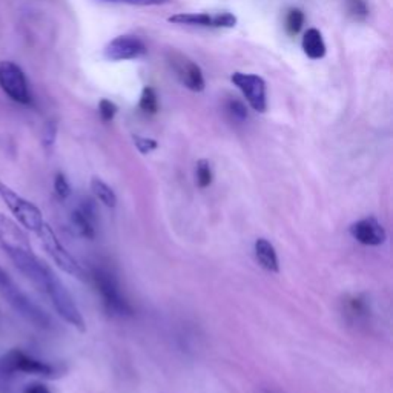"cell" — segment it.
<instances>
[{"instance_id":"44dd1931","label":"cell","mask_w":393,"mask_h":393,"mask_svg":"<svg viewBox=\"0 0 393 393\" xmlns=\"http://www.w3.org/2000/svg\"><path fill=\"white\" fill-rule=\"evenodd\" d=\"M195 176H196V183L201 189H205L208 186H210L213 183V168H210V163L205 158H201L196 163V169H195Z\"/></svg>"},{"instance_id":"ffe728a7","label":"cell","mask_w":393,"mask_h":393,"mask_svg":"<svg viewBox=\"0 0 393 393\" xmlns=\"http://www.w3.org/2000/svg\"><path fill=\"white\" fill-rule=\"evenodd\" d=\"M305 25V14L298 8H292L286 16V31L291 36L298 34Z\"/></svg>"},{"instance_id":"277c9868","label":"cell","mask_w":393,"mask_h":393,"mask_svg":"<svg viewBox=\"0 0 393 393\" xmlns=\"http://www.w3.org/2000/svg\"><path fill=\"white\" fill-rule=\"evenodd\" d=\"M11 261L14 263L22 274L39 287L42 292L47 289V284L49 278L54 275V272L51 270L47 263H43L40 259L33 254L31 247H16V249H6Z\"/></svg>"},{"instance_id":"9c48e42d","label":"cell","mask_w":393,"mask_h":393,"mask_svg":"<svg viewBox=\"0 0 393 393\" xmlns=\"http://www.w3.org/2000/svg\"><path fill=\"white\" fill-rule=\"evenodd\" d=\"M231 80L236 85L241 94L245 95L247 103L256 112H264L268 108V95H266V82L256 74L246 72H233Z\"/></svg>"},{"instance_id":"3957f363","label":"cell","mask_w":393,"mask_h":393,"mask_svg":"<svg viewBox=\"0 0 393 393\" xmlns=\"http://www.w3.org/2000/svg\"><path fill=\"white\" fill-rule=\"evenodd\" d=\"M45 293L51 298V303L54 306L57 314L62 316L68 324H71L72 328L80 332L86 330L85 320H83V315L80 314L77 305H75L71 293L68 292L65 284L60 282L56 274L49 278Z\"/></svg>"},{"instance_id":"cb8c5ba5","label":"cell","mask_w":393,"mask_h":393,"mask_svg":"<svg viewBox=\"0 0 393 393\" xmlns=\"http://www.w3.org/2000/svg\"><path fill=\"white\" fill-rule=\"evenodd\" d=\"M117 107L108 98H102L100 103H98V114H100L103 122H111L112 118L117 114Z\"/></svg>"},{"instance_id":"4fadbf2b","label":"cell","mask_w":393,"mask_h":393,"mask_svg":"<svg viewBox=\"0 0 393 393\" xmlns=\"http://www.w3.org/2000/svg\"><path fill=\"white\" fill-rule=\"evenodd\" d=\"M0 246L3 251L16 247H29L28 238L19 226L8 217L0 214Z\"/></svg>"},{"instance_id":"ac0fdd59","label":"cell","mask_w":393,"mask_h":393,"mask_svg":"<svg viewBox=\"0 0 393 393\" xmlns=\"http://www.w3.org/2000/svg\"><path fill=\"white\" fill-rule=\"evenodd\" d=\"M91 191L95 195L98 201H102L107 208H116L117 205V195L112 189L105 183L103 180L94 177L91 180Z\"/></svg>"},{"instance_id":"52a82bcc","label":"cell","mask_w":393,"mask_h":393,"mask_svg":"<svg viewBox=\"0 0 393 393\" xmlns=\"http://www.w3.org/2000/svg\"><path fill=\"white\" fill-rule=\"evenodd\" d=\"M37 236H39L45 251L48 252V255L54 260V263L60 269L75 278H85V270L82 269L77 260L62 246V243H60L59 238L56 237L54 231H52L47 223H43L40 231L37 232Z\"/></svg>"},{"instance_id":"8fae6325","label":"cell","mask_w":393,"mask_h":393,"mask_svg":"<svg viewBox=\"0 0 393 393\" xmlns=\"http://www.w3.org/2000/svg\"><path fill=\"white\" fill-rule=\"evenodd\" d=\"M169 63L174 68V71H176L180 82L187 89L194 91V93H201L205 89V77H203L200 66L195 65L192 60L178 54V52H174L172 57L169 59Z\"/></svg>"},{"instance_id":"5b68a950","label":"cell","mask_w":393,"mask_h":393,"mask_svg":"<svg viewBox=\"0 0 393 393\" xmlns=\"http://www.w3.org/2000/svg\"><path fill=\"white\" fill-rule=\"evenodd\" d=\"M17 372L49 376L54 373V367L19 349H13L0 357V376H11Z\"/></svg>"},{"instance_id":"6da1fadb","label":"cell","mask_w":393,"mask_h":393,"mask_svg":"<svg viewBox=\"0 0 393 393\" xmlns=\"http://www.w3.org/2000/svg\"><path fill=\"white\" fill-rule=\"evenodd\" d=\"M0 295H2L3 300L14 311L20 314L29 323H33L34 326L40 329L51 328L52 321L49 315L42 307L33 303V300H29L28 295L20 291V287H17V284L13 282V278L2 268H0Z\"/></svg>"},{"instance_id":"9a60e30c","label":"cell","mask_w":393,"mask_h":393,"mask_svg":"<svg viewBox=\"0 0 393 393\" xmlns=\"http://www.w3.org/2000/svg\"><path fill=\"white\" fill-rule=\"evenodd\" d=\"M255 256L259 260V264L268 272L272 274H278L279 272V261L275 247L266 238H259L255 241Z\"/></svg>"},{"instance_id":"484cf974","label":"cell","mask_w":393,"mask_h":393,"mask_svg":"<svg viewBox=\"0 0 393 393\" xmlns=\"http://www.w3.org/2000/svg\"><path fill=\"white\" fill-rule=\"evenodd\" d=\"M237 25V17L231 13H218L214 16V28H233Z\"/></svg>"},{"instance_id":"f546056e","label":"cell","mask_w":393,"mask_h":393,"mask_svg":"<svg viewBox=\"0 0 393 393\" xmlns=\"http://www.w3.org/2000/svg\"><path fill=\"white\" fill-rule=\"evenodd\" d=\"M24 393H51V392H49V389L47 387V385L39 384V383H34V384L26 385Z\"/></svg>"},{"instance_id":"d6986e66","label":"cell","mask_w":393,"mask_h":393,"mask_svg":"<svg viewBox=\"0 0 393 393\" xmlns=\"http://www.w3.org/2000/svg\"><path fill=\"white\" fill-rule=\"evenodd\" d=\"M139 107L143 112H146V114H155V112L158 111V98H157L155 91L151 86L143 88Z\"/></svg>"},{"instance_id":"603a6c76","label":"cell","mask_w":393,"mask_h":393,"mask_svg":"<svg viewBox=\"0 0 393 393\" xmlns=\"http://www.w3.org/2000/svg\"><path fill=\"white\" fill-rule=\"evenodd\" d=\"M347 13L355 20H364L369 16V8L364 0H346Z\"/></svg>"},{"instance_id":"4dcf8cb0","label":"cell","mask_w":393,"mask_h":393,"mask_svg":"<svg viewBox=\"0 0 393 393\" xmlns=\"http://www.w3.org/2000/svg\"><path fill=\"white\" fill-rule=\"evenodd\" d=\"M263 393H282V392H279V390H275V389H270V387H269V389H264V390H263Z\"/></svg>"},{"instance_id":"30bf717a","label":"cell","mask_w":393,"mask_h":393,"mask_svg":"<svg viewBox=\"0 0 393 393\" xmlns=\"http://www.w3.org/2000/svg\"><path fill=\"white\" fill-rule=\"evenodd\" d=\"M148 52L146 45L137 36L123 34L112 39L103 49V56L111 62H125L143 57Z\"/></svg>"},{"instance_id":"7c38bea8","label":"cell","mask_w":393,"mask_h":393,"mask_svg":"<svg viewBox=\"0 0 393 393\" xmlns=\"http://www.w3.org/2000/svg\"><path fill=\"white\" fill-rule=\"evenodd\" d=\"M350 233L358 243L364 246H381L387 238L383 224L373 217L361 218L357 223H353L350 226Z\"/></svg>"},{"instance_id":"7402d4cb","label":"cell","mask_w":393,"mask_h":393,"mask_svg":"<svg viewBox=\"0 0 393 393\" xmlns=\"http://www.w3.org/2000/svg\"><path fill=\"white\" fill-rule=\"evenodd\" d=\"M98 5H130V6H158L166 5L171 0H91Z\"/></svg>"},{"instance_id":"f1b7e54d","label":"cell","mask_w":393,"mask_h":393,"mask_svg":"<svg viewBox=\"0 0 393 393\" xmlns=\"http://www.w3.org/2000/svg\"><path fill=\"white\" fill-rule=\"evenodd\" d=\"M56 134H57V126H56V123L49 122V123L47 125V128H45V131H43V145L47 146V148H51L52 145H54Z\"/></svg>"},{"instance_id":"d4e9b609","label":"cell","mask_w":393,"mask_h":393,"mask_svg":"<svg viewBox=\"0 0 393 393\" xmlns=\"http://www.w3.org/2000/svg\"><path fill=\"white\" fill-rule=\"evenodd\" d=\"M54 191L59 199H62V200L68 199V196L71 195V186L70 183H68V180L62 172H59L54 177Z\"/></svg>"},{"instance_id":"ba28073f","label":"cell","mask_w":393,"mask_h":393,"mask_svg":"<svg viewBox=\"0 0 393 393\" xmlns=\"http://www.w3.org/2000/svg\"><path fill=\"white\" fill-rule=\"evenodd\" d=\"M0 88L6 95H10L14 102L28 105L31 102L28 82L24 71L14 62L0 63Z\"/></svg>"},{"instance_id":"83f0119b","label":"cell","mask_w":393,"mask_h":393,"mask_svg":"<svg viewBox=\"0 0 393 393\" xmlns=\"http://www.w3.org/2000/svg\"><path fill=\"white\" fill-rule=\"evenodd\" d=\"M228 111L232 114L233 118L237 120H245L247 118V109L241 102L238 100H229L228 103Z\"/></svg>"},{"instance_id":"5bb4252c","label":"cell","mask_w":393,"mask_h":393,"mask_svg":"<svg viewBox=\"0 0 393 393\" xmlns=\"http://www.w3.org/2000/svg\"><path fill=\"white\" fill-rule=\"evenodd\" d=\"M71 223L74 229L77 231L79 236L85 238H94L95 237V217L94 209L89 203L80 205L77 209L72 210L71 214Z\"/></svg>"},{"instance_id":"e0dca14e","label":"cell","mask_w":393,"mask_h":393,"mask_svg":"<svg viewBox=\"0 0 393 393\" xmlns=\"http://www.w3.org/2000/svg\"><path fill=\"white\" fill-rule=\"evenodd\" d=\"M171 24L177 25H189V26H213L214 28V16L206 13H180L168 19Z\"/></svg>"},{"instance_id":"7a4b0ae2","label":"cell","mask_w":393,"mask_h":393,"mask_svg":"<svg viewBox=\"0 0 393 393\" xmlns=\"http://www.w3.org/2000/svg\"><path fill=\"white\" fill-rule=\"evenodd\" d=\"M0 200L5 203L6 208L11 210V214L16 217V220L24 226V228L34 233L40 231L45 223L40 209L37 208L34 203L28 201L24 196L19 195L16 191H13L2 180H0Z\"/></svg>"},{"instance_id":"8992f818","label":"cell","mask_w":393,"mask_h":393,"mask_svg":"<svg viewBox=\"0 0 393 393\" xmlns=\"http://www.w3.org/2000/svg\"><path fill=\"white\" fill-rule=\"evenodd\" d=\"M93 278L98 292H100L103 303L109 312L116 315H132V307L122 295L116 277L105 269H95Z\"/></svg>"},{"instance_id":"2e32d148","label":"cell","mask_w":393,"mask_h":393,"mask_svg":"<svg viewBox=\"0 0 393 393\" xmlns=\"http://www.w3.org/2000/svg\"><path fill=\"white\" fill-rule=\"evenodd\" d=\"M305 54L312 60H321L326 56V43H324L323 34L316 28L307 29L303 36V42H301Z\"/></svg>"},{"instance_id":"4316f807","label":"cell","mask_w":393,"mask_h":393,"mask_svg":"<svg viewBox=\"0 0 393 393\" xmlns=\"http://www.w3.org/2000/svg\"><path fill=\"white\" fill-rule=\"evenodd\" d=\"M134 145L137 148L141 154H149L153 151L157 149V141L153 139H146V137H139L135 135L134 137Z\"/></svg>"}]
</instances>
